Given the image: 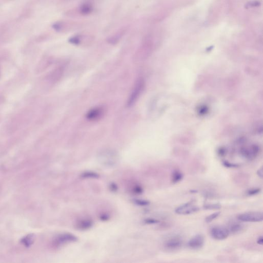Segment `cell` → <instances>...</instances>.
<instances>
[{
	"label": "cell",
	"instance_id": "obj_25",
	"mask_svg": "<svg viewBox=\"0 0 263 263\" xmlns=\"http://www.w3.org/2000/svg\"><path fill=\"white\" fill-rule=\"evenodd\" d=\"M190 192H191L192 193H195L197 192V191H196V190H192V191H190Z\"/></svg>",
	"mask_w": 263,
	"mask_h": 263
},
{
	"label": "cell",
	"instance_id": "obj_18",
	"mask_svg": "<svg viewBox=\"0 0 263 263\" xmlns=\"http://www.w3.org/2000/svg\"><path fill=\"white\" fill-rule=\"evenodd\" d=\"M261 189L260 188H254L249 189L247 192V195L249 196H254L260 193L261 192Z\"/></svg>",
	"mask_w": 263,
	"mask_h": 263
},
{
	"label": "cell",
	"instance_id": "obj_4",
	"mask_svg": "<svg viewBox=\"0 0 263 263\" xmlns=\"http://www.w3.org/2000/svg\"><path fill=\"white\" fill-rule=\"evenodd\" d=\"M143 81L142 79H138L135 83L134 88L131 92L127 102V106L131 107L136 102L137 99L140 95L143 88Z\"/></svg>",
	"mask_w": 263,
	"mask_h": 263
},
{
	"label": "cell",
	"instance_id": "obj_24",
	"mask_svg": "<svg viewBox=\"0 0 263 263\" xmlns=\"http://www.w3.org/2000/svg\"><path fill=\"white\" fill-rule=\"evenodd\" d=\"M257 243L259 245H262L263 244V237L262 236H259L257 240Z\"/></svg>",
	"mask_w": 263,
	"mask_h": 263
},
{
	"label": "cell",
	"instance_id": "obj_8",
	"mask_svg": "<svg viewBox=\"0 0 263 263\" xmlns=\"http://www.w3.org/2000/svg\"><path fill=\"white\" fill-rule=\"evenodd\" d=\"M77 240V237L72 234L64 233L59 235L58 237L57 238L56 243L57 245H62L65 243L74 242L76 241Z\"/></svg>",
	"mask_w": 263,
	"mask_h": 263
},
{
	"label": "cell",
	"instance_id": "obj_9",
	"mask_svg": "<svg viewBox=\"0 0 263 263\" xmlns=\"http://www.w3.org/2000/svg\"><path fill=\"white\" fill-rule=\"evenodd\" d=\"M103 109L100 107H97L90 110L87 115V118L90 120H95L100 118L103 114Z\"/></svg>",
	"mask_w": 263,
	"mask_h": 263
},
{
	"label": "cell",
	"instance_id": "obj_23",
	"mask_svg": "<svg viewBox=\"0 0 263 263\" xmlns=\"http://www.w3.org/2000/svg\"><path fill=\"white\" fill-rule=\"evenodd\" d=\"M263 168H261L260 169H259L257 171V175L258 176L260 177L261 178H263Z\"/></svg>",
	"mask_w": 263,
	"mask_h": 263
},
{
	"label": "cell",
	"instance_id": "obj_20",
	"mask_svg": "<svg viewBox=\"0 0 263 263\" xmlns=\"http://www.w3.org/2000/svg\"><path fill=\"white\" fill-rule=\"evenodd\" d=\"M98 175L96 173L94 172H85L83 174V177H90V178H97Z\"/></svg>",
	"mask_w": 263,
	"mask_h": 263
},
{
	"label": "cell",
	"instance_id": "obj_10",
	"mask_svg": "<svg viewBox=\"0 0 263 263\" xmlns=\"http://www.w3.org/2000/svg\"><path fill=\"white\" fill-rule=\"evenodd\" d=\"M244 225L241 223L237 221H234L230 223V224L229 225V227L227 228L229 230L230 234V233L237 234L242 231L244 229Z\"/></svg>",
	"mask_w": 263,
	"mask_h": 263
},
{
	"label": "cell",
	"instance_id": "obj_16",
	"mask_svg": "<svg viewBox=\"0 0 263 263\" xmlns=\"http://www.w3.org/2000/svg\"><path fill=\"white\" fill-rule=\"evenodd\" d=\"M122 34H123V32H122V33H121V32L119 33L118 34H116V35H115L114 36L109 38L108 39V40H107L108 42L110 43V44H116V43L118 42L119 41V40H120V39L121 37L122 36H121Z\"/></svg>",
	"mask_w": 263,
	"mask_h": 263
},
{
	"label": "cell",
	"instance_id": "obj_5",
	"mask_svg": "<svg viewBox=\"0 0 263 263\" xmlns=\"http://www.w3.org/2000/svg\"><path fill=\"white\" fill-rule=\"evenodd\" d=\"M183 245V239L179 235L169 237L165 242V248L170 251H176L180 249Z\"/></svg>",
	"mask_w": 263,
	"mask_h": 263
},
{
	"label": "cell",
	"instance_id": "obj_2",
	"mask_svg": "<svg viewBox=\"0 0 263 263\" xmlns=\"http://www.w3.org/2000/svg\"><path fill=\"white\" fill-rule=\"evenodd\" d=\"M237 219L243 222H261L263 219V213L259 211L247 212L238 215Z\"/></svg>",
	"mask_w": 263,
	"mask_h": 263
},
{
	"label": "cell",
	"instance_id": "obj_22",
	"mask_svg": "<svg viewBox=\"0 0 263 263\" xmlns=\"http://www.w3.org/2000/svg\"><path fill=\"white\" fill-rule=\"evenodd\" d=\"M145 222L148 224H156V223H159V221L156 219H146Z\"/></svg>",
	"mask_w": 263,
	"mask_h": 263
},
{
	"label": "cell",
	"instance_id": "obj_13",
	"mask_svg": "<svg viewBox=\"0 0 263 263\" xmlns=\"http://www.w3.org/2000/svg\"><path fill=\"white\" fill-rule=\"evenodd\" d=\"M183 178V175L181 171H178V170H175V171H173L172 174L171 181L173 183H179L181 181H182Z\"/></svg>",
	"mask_w": 263,
	"mask_h": 263
},
{
	"label": "cell",
	"instance_id": "obj_17",
	"mask_svg": "<svg viewBox=\"0 0 263 263\" xmlns=\"http://www.w3.org/2000/svg\"><path fill=\"white\" fill-rule=\"evenodd\" d=\"M220 214H221V212H219V211L212 213L211 215H209L207 217H206L205 221L207 223H211V221H212L213 220H214L217 217H219Z\"/></svg>",
	"mask_w": 263,
	"mask_h": 263
},
{
	"label": "cell",
	"instance_id": "obj_19",
	"mask_svg": "<svg viewBox=\"0 0 263 263\" xmlns=\"http://www.w3.org/2000/svg\"><path fill=\"white\" fill-rule=\"evenodd\" d=\"M223 164L224 166H225L226 168H239L240 166L239 164L230 163L229 161H224L223 162Z\"/></svg>",
	"mask_w": 263,
	"mask_h": 263
},
{
	"label": "cell",
	"instance_id": "obj_1",
	"mask_svg": "<svg viewBox=\"0 0 263 263\" xmlns=\"http://www.w3.org/2000/svg\"><path fill=\"white\" fill-rule=\"evenodd\" d=\"M99 158L101 163L108 166H114L118 161V156L116 151L113 150H105L99 155Z\"/></svg>",
	"mask_w": 263,
	"mask_h": 263
},
{
	"label": "cell",
	"instance_id": "obj_15",
	"mask_svg": "<svg viewBox=\"0 0 263 263\" xmlns=\"http://www.w3.org/2000/svg\"><path fill=\"white\" fill-rule=\"evenodd\" d=\"M221 206L219 203L205 204L203 206V208L206 210H218L221 209Z\"/></svg>",
	"mask_w": 263,
	"mask_h": 263
},
{
	"label": "cell",
	"instance_id": "obj_7",
	"mask_svg": "<svg viewBox=\"0 0 263 263\" xmlns=\"http://www.w3.org/2000/svg\"><path fill=\"white\" fill-rule=\"evenodd\" d=\"M205 243V239L201 234H196L192 237L188 243V246L194 250L201 249Z\"/></svg>",
	"mask_w": 263,
	"mask_h": 263
},
{
	"label": "cell",
	"instance_id": "obj_11",
	"mask_svg": "<svg viewBox=\"0 0 263 263\" xmlns=\"http://www.w3.org/2000/svg\"><path fill=\"white\" fill-rule=\"evenodd\" d=\"M93 6L90 3H85L81 5L80 8V12L83 15H88L91 14L93 11Z\"/></svg>",
	"mask_w": 263,
	"mask_h": 263
},
{
	"label": "cell",
	"instance_id": "obj_14",
	"mask_svg": "<svg viewBox=\"0 0 263 263\" xmlns=\"http://www.w3.org/2000/svg\"><path fill=\"white\" fill-rule=\"evenodd\" d=\"M85 37L83 36L82 35H76L72 36L69 39V42L76 45H79L82 44L84 41V39Z\"/></svg>",
	"mask_w": 263,
	"mask_h": 263
},
{
	"label": "cell",
	"instance_id": "obj_6",
	"mask_svg": "<svg viewBox=\"0 0 263 263\" xmlns=\"http://www.w3.org/2000/svg\"><path fill=\"white\" fill-rule=\"evenodd\" d=\"M210 234L214 239L222 241L228 238L230 235V232L226 227L217 226L211 228Z\"/></svg>",
	"mask_w": 263,
	"mask_h": 263
},
{
	"label": "cell",
	"instance_id": "obj_21",
	"mask_svg": "<svg viewBox=\"0 0 263 263\" xmlns=\"http://www.w3.org/2000/svg\"><path fill=\"white\" fill-rule=\"evenodd\" d=\"M136 203L137 205H140V206H148L150 204V201L146 200H141V199H139V200H136Z\"/></svg>",
	"mask_w": 263,
	"mask_h": 263
},
{
	"label": "cell",
	"instance_id": "obj_12",
	"mask_svg": "<svg viewBox=\"0 0 263 263\" xmlns=\"http://www.w3.org/2000/svg\"><path fill=\"white\" fill-rule=\"evenodd\" d=\"M92 222L89 219H83L79 222L77 227L80 230H86L92 227Z\"/></svg>",
	"mask_w": 263,
	"mask_h": 263
},
{
	"label": "cell",
	"instance_id": "obj_3",
	"mask_svg": "<svg viewBox=\"0 0 263 263\" xmlns=\"http://www.w3.org/2000/svg\"><path fill=\"white\" fill-rule=\"evenodd\" d=\"M194 200L180 205L175 209V213L181 215H188L199 210V208L194 205Z\"/></svg>",
	"mask_w": 263,
	"mask_h": 263
}]
</instances>
